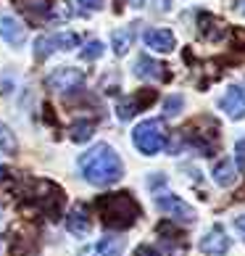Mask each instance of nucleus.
Listing matches in <instances>:
<instances>
[{
	"label": "nucleus",
	"mask_w": 245,
	"mask_h": 256,
	"mask_svg": "<svg viewBox=\"0 0 245 256\" xmlns=\"http://www.w3.org/2000/svg\"><path fill=\"white\" fill-rule=\"evenodd\" d=\"M79 172L90 185L106 188L124 177V164H121L119 154L108 143H98L87 154L79 156Z\"/></svg>",
	"instance_id": "obj_1"
},
{
	"label": "nucleus",
	"mask_w": 245,
	"mask_h": 256,
	"mask_svg": "<svg viewBox=\"0 0 245 256\" xmlns=\"http://www.w3.org/2000/svg\"><path fill=\"white\" fill-rule=\"evenodd\" d=\"M87 74L82 69H74V66H61V69H53L48 77H45V88H50L55 92H69V90H77L84 84Z\"/></svg>",
	"instance_id": "obj_7"
},
{
	"label": "nucleus",
	"mask_w": 245,
	"mask_h": 256,
	"mask_svg": "<svg viewBox=\"0 0 245 256\" xmlns=\"http://www.w3.org/2000/svg\"><path fill=\"white\" fill-rule=\"evenodd\" d=\"M198 32H201L203 40H209V42H219L224 34H227V24L222 22L219 16H214V14H198Z\"/></svg>",
	"instance_id": "obj_13"
},
{
	"label": "nucleus",
	"mask_w": 245,
	"mask_h": 256,
	"mask_svg": "<svg viewBox=\"0 0 245 256\" xmlns=\"http://www.w3.org/2000/svg\"><path fill=\"white\" fill-rule=\"evenodd\" d=\"M121 254V240L119 238H103L92 246V256H119Z\"/></svg>",
	"instance_id": "obj_22"
},
{
	"label": "nucleus",
	"mask_w": 245,
	"mask_h": 256,
	"mask_svg": "<svg viewBox=\"0 0 245 256\" xmlns=\"http://www.w3.org/2000/svg\"><path fill=\"white\" fill-rule=\"evenodd\" d=\"M103 50H106V48H103L100 40H90L87 45H84V50H82V58L84 61H95V58L103 56Z\"/></svg>",
	"instance_id": "obj_25"
},
{
	"label": "nucleus",
	"mask_w": 245,
	"mask_h": 256,
	"mask_svg": "<svg viewBox=\"0 0 245 256\" xmlns=\"http://www.w3.org/2000/svg\"><path fill=\"white\" fill-rule=\"evenodd\" d=\"M156 232L161 235V243H164V251L169 256H185L187 254V240H185V232L177 227L174 222H161L156 227Z\"/></svg>",
	"instance_id": "obj_9"
},
{
	"label": "nucleus",
	"mask_w": 245,
	"mask_h": 256,
	"mask_svg": "<svg viewBox=\"0 0 245 256\" xmlns=\"http://www.w3.org/2000/svg\"><path fill=\"white\" fill-rule=\"evenodd\" d=\"M132 6H135V8H143V6H145V0H132Z\"/></svg>",
	"instance_id": "obj_32"
},
{
	"label": "nucleus",
	"mask_w": 245,
	"mask_h": 256,
	"mask_svg": "<svg viewBox=\"0 0 245 256\" xmlns=\"http://www.w3.org/2000/svg\"><path fill=\"white\" fill-rule=\"evenodd\" d=\"M135 256H161V254L150 248V246H140V248H135Z\"/></svg>",
	"instance_id": "obj_29"
},
{
	"label": "nucleus",
	"mask_w": 245,
	"mask_h": 256,
	"mask_svg": "<svg viewBox=\"0 0 245 256\" xmlns=\"http://www.w3.org/2000/svg\"><path fill=\"white\" fill-rule=\"evenodd\" d=\"M8 256H37V243L29 235H13L8 246Z\"/></svg>",
	"instance_id": "obj_20"
},
{
	"label": "nucleus",
	"mask_w": 245,
	"mask_h": 256,
	"mask_svg": "<svg viewBox=\"0 0 245 256\" xmlns=\"http://www.w3.org/2000/svg\"><path fill=\"white\" fill-rule=\"evenodd\" d=\"M71 16H74V11H71L69 3H53V11H50L48 22H69Z\"/></svg>",
	"instance_id": "obj_24"
},
{
	"label": "nucleus",
	"mask_w": 245,
	"mask_h": 256,
	"mask_svg": "<svg viewBox=\"0 0 245 256\" xmlns=\"http://www.w3.org/2000/svg\"><path fill=\"white\" fill-rule=\"evenodd\" d=\"M3 177H5V169H3V166H0V180H3Z\"/></svg>",
	"instance_id": "obj_33"
},
{
	"label": "nucleus",
	"mask_w": 245,
	"mask_h": 256,
	"mask_svg": "<svg viewBox=\"0 0 245 256\" xmlns=\"http://www.w3.org/2000/svg\"><path fill=\"white\" fill-rule=\"evenodd\" d=\"M235 11H238V14H245V0H235Z\"/></svg>",
	"instance_id": "obj_31"
},
{
	"label": "nucleus",
	"mask_w": 245,
	"mask_h": 256,
	"mask_svg": "<svg viewBox=\"0 0 245 256\" xmlns=\"http://www.w3.org/2000/svg\"><path fill=\"white\" fill-rule=\"evenodd\" d=\"M219 106L224 108V114H227L230 119H235V122L245 119V88L243 84H232V88H227L224 98L219 100Z\"/></svg>",
	"instance_id": "obj_12"
},
{
	"label": "nucleus",
	"mask_w": 245,
	"mask_h": 256,
	"mask_svg": "<svg viewBox=\"0 0 245 256\" xmlns=\"http://www.w3.org/2000/svg\"><path fill=\"white\" fill-rule=\"evenodd\" d=\"M243 193H245V190H243Z\"/></svg>",
	"instance_id": "obj_34"
},
{
	"label": "nucleus",
	"mask_w": 245,
	"mask_h": 256,
	"mask_svg": "<svg viewBox=\"0 0 245 256\" xmlns=\"http://www.w3.org/2000/svg\"><path fill=\"white\" fill-rule=\"evenodd\" d=\"M182 106H185V100H182L180 96L166 98V100H164V116H177V114L182 111Z\"/></svg>",
	"instance_id": "obj_26"
},
{
	"label": "nucleus",
	"mask_w": 245,
	"mask_h": 256,
	"mask_svg": "<svg viewBox=\"0 0 245 256\" xmlns=\"http://www.w3.org/2000/svg\"><path fill=\"white\" fill-rule=\"evenodd\" d=\"M103 3H106V0H79V6L84 8V11H100Z\"/></svg>",
	"instance_id": "obj_27"
},
{
	"label": "nucleus",
	"mask_w": 245,
	"mask_h": 256,
	"mask_svg": "<svg viewBox=\"0 0 245 256\" xmlns=\"http://www.w3.org/2000/svg\"><path fill=\"white\" fill-rule=\"evenodd\" d=\"M95 212L108 230H129L143 216V206L135 201V196L124 190V193L100 196L95 201Z\"/></svg>",
	"instance_id": "obj_2"
},
{
	"label": "nucleus",
	"mask_w": 245,
	"mask_h": 256,
	"mask_svg": "<svg viewBox=\"0 0 245 256\" xmlns=\"http://www.w3.org/2000/svg\"><path fill=\"white\" fill-rule=\"evenodd\" d=\"M13 6L29 18H50L53 11V0H13Z\"/></svg>",
	"instance_id": "obj_17"
},
{
	"label": "nucleus",
	"mask_w": 245,
	"mask_h": 256,
	"mask_svg": "<svg viewBox=\"0 0 245 256\" xmlns=\"http://www.w3.org/2000/svg\"><path fill=\"white\" fill-rule=\"evenodd\" d=\"M26 204L34 206L40 214H45L48 220H58L63 212V190L50 180H40L32 185V190L26 193Z\"/></svg>",
	"instance_id": "obj_3"
},
{
	"label": "nucleus",
	"mask_w": 245,
	"mask_h": 256,
	"mask_svg": "<svg viewBox=\"0 0 245 256\" xmlns=\"http://www.w3.org/2000/svg\"><path fill=\"white\" fill-rule=\"evenodd\" d=\"M132 40H135V30H132V26L116 30L114 34H111V45H114V53H116V56H124V53L129 50Z\"/></svg>",
	"instance_id": "obj_21"
},
{
	"label": "nucleus",
	"mask_w": 245,
	"mask_h": 256,
	"mask_svg": "<svg viewBox=\"0 0 245 256\" xmlns=\"http://www.w3.org/2000/svg\"><path fill=\"white\" fill-rule=\"evenodd\" d=\"M143 40L150 50H158V53H172L177 48V40L169 30H148L143 34Z\"/></svg>",
	"instance_id": "obj_15"
},
{
	"label": "nucleus",
	"mask_w": 245,
	"mask_h": 256,
	"mask_svg": "<svg viewBox=\"0 0 245 256\" xmlns=\"http://www.w3.org/2000/svg\"><path fill=\"white\" fill-rule=\"evenodd\" d=\"M230 246H232V240H230V235L222 224H214L201 238V251L209 254V256H224L230 251Z\"/></svg>",
	"instance_id": "obj_10"
},
{
	"label": "nucleus",
	"mask_w": 245,
	"mask_h": 256,
	"mask_svg": "<svg viewBox=\"0 0 245 256\" xmlns=\"http://www.w3.org/2000/svg\"><path fill=\"white\" fill-rule=\"evenodd\" d=\"M156 206H158V212H164L166 216H172V220L177 222H185V224H193L195 222V208L190 204H185L180 196H174V193H156Z\"/></svg>",
	"instance_id": "obj_6"
},
{
	"label": "nucleus",
	"mask_w": 245,
	"mask_h": 256,
	"mask_svg": "<svg viewBox=\"0 0 245 256\" xmlns=\"http://www.w3.org/2000/svg\"><path fill=\"white\" fill-rule=\"evenodd\" d=\"M0 37L11 45H21L24 37H26V30L16 22L11 14H0Z\"/></svg>",
	"instance_id": "obj_16"
},
{
	"label": "nucleus",
	"mask_w": 245,
	"mask_h": 256,
	"mask_svg": "<svg viewBox=\"0 0 245 256\" xmlns=\"http://www.w3.org/2000/svg\"><path fill=\"white\" fill-rule=\"evenodd\" d=\"M238 166L245 169V138L238 140Z\"/></svg>",
	"instance_id": "obj_28"
},
{
	"label": "nucleus",
	"mask_w": 245,
	"mask_h": 256,
	"mask_svg": "<svg viewBox=\"0 0 245 256\" xmlns=\"http://www.w3.org/2000/svg\"><path fill=\"white\" fill-rule=\"evenodd\" d=\"M18 150V143H16V138H13V132L8 130L5 124H0V154H16Z\"/></svg>",
	"instance_id": "obj_23"
},
{
	"label": "nucleus",
	"mask_w": 245,
	"mask_h": 256,
	"mask_svg": "<svg viewBox=\"0 0 245 256\" xmlns=\"http://www.w3.org/2000/svg\"><path fill=\"white\" fill-rule=\"evenodd\" d=\"M92 135H95V119H77V122H71L69 138L74 140V143H87Z\"/></svg>",
	"instance_id": "obj_19"
},
{
	"label": "nucleus",
	"mask_w": 245,
	"mask_h": 256,
	"mask_svg": "<svg viewBox=\"0 0 245 256\" xmlns=\"http://www.w3.org/2000/svg\"><path fill=\"white\" fill-rule=\"evenodd\" d=\"M79 45V34L74 32H55V34H40L34 40V58L42 61V58H50L53 53L58 50H71Z\"/></svg>",
	"instance_id": "obj_5"
},
{
	"label": "nucleus",
	"mask_w": 245,
	"mask_h": 256,
	"mask_svg": "<svg viewBox=\"0 0 245 256\" xmlns=\"http://www.w3.org/2000/svg\"><path fill=\"white\" fill-rule=\"evenodd\" d=\"M156 98H158L156 90H148V88H145V90H137L135 96L121 98V100L116 103V116H119L121 122H129L137 111H145L148 106H153Z\"/></svg>",
	"instance_id": "obj_8"
},
{
	"label": "nucleus",
	"mask_w": 245,
	"mask_h": 256,
	"mask_svg": "<svg viewBox=\"0 0 245 256\" xmlns=\"http://www.w3.org/2000/svg\"><path fill=\"white\" fill-rule=\"evenodd\" d=\"M214 182L216 185H219V188H230L232 182H235V177H238V174H235V164H232V161L230 158H222V161H216V164H214Z\"/></svg>",
	"instance_id": "obj_18"
},
{
	"label": "nucleus",
	"mask_w": 245,
	"mask_h": 256,
	"mask_svg": "<svg viewBox=\"0 0 245 256\" xmlns=\"http://www.w3.org/2000/svg\"><path fill=\"white\" fill-rule=\"evenodd\" d=\"M132 143L140 154L145 156H156L158 150L166 146V130L161 119H145L132 130Z\"/></svg>",
	"instance_id": "obj_4"
},
{
	"label": "nucleus",
	"mask_w": 245,
	"mask_h": 256,
	"mask_svg": "<svg viewBox=\"0 0 245 256\" xmlns=\"http://www.w3.org/2000/svg\"><path fill=\"white\" fill-rule=\"evenodd\" d=\"M235 230H238V232L243 235V240H245V214L235 216Z\"/></svg>",
	"instance_id": "obj_30"
},
{
	"label": "nucleus",
	"mask_w": 245,
	"mask_h": 256,
	"mask_svg": "<svg viewBox=\"0 0 245 256\" xmlns=\"http://www.w3.org/2000/svg\"><path fill=\"white\" fill-rule=\"evenodd\" d=\"M90 216H87V208H84L82 204H77L69 212V216H66V230H69L71 235H77V238H84V235L90 232Z\"/></svg>",
	"instance_id": "obj_14"
},
{
	"label": "nucleus",
	"mask_w": 245,
	"mask_h": 256,
	"mask_svg": "<svg viewBox=\"0 0 245 256\" xmlns=\"http://www.w3.org/2000/svg\"><path fill=\"white\" fill-rule=\"evenodd\" d=\"M135 74L140 80H153V82H169L172 80L169 66L161 64V61H153L150 56H140L135 61Z\"/></svg>",
	"instance_id": "obj_11"
}]
</instances>
